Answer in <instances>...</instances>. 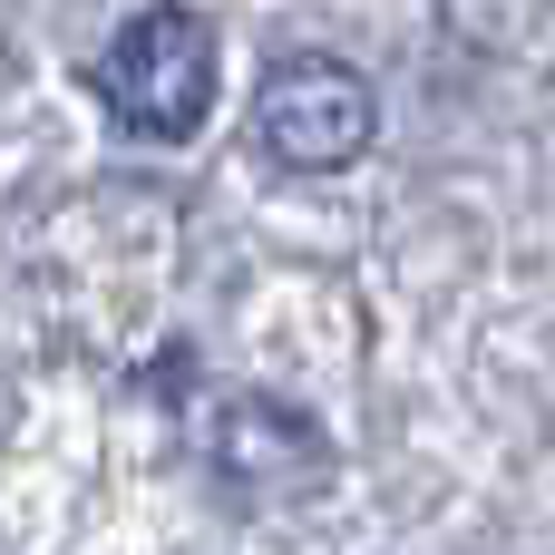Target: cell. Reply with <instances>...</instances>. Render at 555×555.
Returning a JSON list of instances; mask_svg holds the SVG:
<instances>
[{
    "label": "cell",
    "mask_w": 555,
    "mask_h": 555,
    "mask_svg": "<svg viewBox=\"0 0 555 555\" xmlns=\"http://www.w3.org/2000/svg\"><path fill=\"white\" fill-rule=\"evenodd\" d=\"M371 137H380V98H371L361 68H341L322 49L263 68V88H254V146L283 176H341Z\"/></svg>",
    "instance_id": "2"
},
{
    "label": "cell",
    "mask_w": 555,
    "mask_h": 555,
    "mask_svg": "<svg viewBox=\"0 0 555 555\" xmlns=\"http://www.w3.org/2000/svg\"><path fill=\"white\" fill-rule=\"evenodd\" d=\"M88 78H98V98H107V117H117L127 137L176 146V137H195L205 107H215V29H205L195 10H176V0H156V10H137V20L107 39V59H98Z\"/></svg>",
    "instance_id": "1"
},
{
    "label": "cell",
    "mask_w": 555,
    "mask_h": 555,
    "mask_svg": "<svg viewBox=\"0 0 555 555\" xmlns=\"http://www.w3.org/2000/svg\"><path fill=\"white\" fill-rule=\"evenodd\" d=\"M215 468L244 488V498H283V488H312L332 459H322V429L302 410H273V400H234L224 429H215Z\"/></svg>",
    "instance_id": "3"
}]
</instances>
